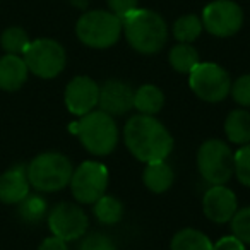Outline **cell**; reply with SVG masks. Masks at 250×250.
Listing matches in <instances>:
<instances>
[{"instance_id": "f546056e", "label": "cell", "mask_w": 250, "mask_h": 250, "mask_svg": "<svg viewBox=\"0 0 250 250\" xmlns=\"http://www.w3.org/2000/svg\"><path fill=\"white\" fill-rule=\"evenodd\" d=\"M106 4L108 11L113 12L120 19H124L125 16L139 7V0H106Z\"/></svg>"}, {"instance_id": "8fae6325", "label": "cell", "mask_w": 250, "mask_h": 250, "mask_svg": "<svg viewBox=\"0 0 250 250\" xmlns=\"http://www.w3.org/2000/svg\"><path fill=\"white\" fill-rule=\"evenodd\" d=\"M89 226L87 214L76 204L60 202L48 212V228L59 238L65 242L83 238Z\"/></svg>"}, {"instance_id": "5bb4252c", "label": "cell", "mask_w": 250, "mask_h": 250, "mask_svg": "<svg viewBox=\"0 0 250 250\" xmlns=\"http://www.w3.org/2000/svg\"><path fill=\"white\" fill-rule=\"evenodd\" d=\"M100 108L111 117L129 113L134 108V89L120 79H110L100 87Z\"/></svg>"}, {"instance_id": "cb8c5ba5", "label": "cell", "mask_w": 250, "mask_h": 250, "mask_svg": "<svg viewBox=\"0 0 250 250\" xmlns=\"http://www.w3.org/2000/svg\"><path fill=\"white\" fill-rule=\"evenodd\" d=\"M29 43H31V40H29L28 33L19 26H11L0 36L2 48L7 53H12V55H22L29 46Z\"/></svg>"}, {"instance_id": "7a4b0ae2", "label": "cell", "mask_w": 250, "mask_h": 250, "mask_svg": "<svg viewBox=\"0 0 250 250\" xmlns=\"http://www.w3.org/2000/svg\"><path fill=\"white\" fill-rule=\"evenodd\" d=\"M122 29L127 43L143 55H154L168 40V26L158 12L137 7L122 19Z\"/></svg>"}, {"instance_id": "52a82bcc", "label": "cell", "mask_w": 250, "mask_h": 250, "mask_svg": "<svg viewBox=\"0 0 250 250\" xmlns=\"http://www.w3.org/2000/svg\"><path fill=\"white\" fill-rule=\"evenodd\" d=\"M29 72L40 79H53L57 77L67 63V53L59 42L52 38H40L29 43L22 53Z\"/></svg>"}, {"instance_id": "3957f363", "label": "cell", "mask_w": 250, "mask_h": 250, "mask_svg": "<svg viewBox=\"0 0 250 250\" xmlns=\"http://www.w3.org/2000/svg\"><path fill=\"white\" fill-rule=\"evenodd\" d=\"M72 132H76V136L79 137L84 149L94 156H108L113 153L118 143L115 118L103 110L83 115L79 122L72 125Z\"/></svg>"}, {"instance_id": "d4e9b609", "label": "cell", "mask_w": 250, "mask_h": 250, "mask_svg": "<svg viewBox=\"0 0 250 250\" xmlns=\"http://www.w3.org/2000/svg\"><path fill=\"white\" fill-rule=\"evenodd\" d=\"M46 201L40 195H28L24 201L19 202V214L24 221L38 223L46 216Z\"/></svg>"}, {"instance_id": "4316f807", "label": "cell", "mask_w": 250, "mask_h": 250, "mask_svg": "<svg viewBox=\"0 0 250 250\" xmlns=\"http://www.w3.org/2000/svg\"><path fill=\"white\" fill-rule=\"evenodd\" d=\"M231 231L238 240L250 245V208H243L231 218Z\"/></svg>"}, {"instance_id": "4fadbf2b", "label": "cell", "mask_w": 250, "mask_h": 250, "mask_svg": "<svg viewBox=\"0 0 250 250\" xmlns=\"http://www.w3.org/2000/svg\"><path fill=\"white\" fill-rule=\"evenodd\" d=\"M236 208H238V202H236L235 192L226 185H212L202 199V209H204L206 218L218 225L231 221Z\"/></svg>"}, {"instance_id": "9c48e42d", "label": "cell", "mask_w": 250, "mask_h": 250, "mask_svg": "<svg viewBox=\"0 0 250 250\" xmlns=\"http://www.w3.org/2000/svg\"><path fill=\"white\" fill-rule=\"evenodd\" d=\"M70 190L81 204H94L108 187V170L100 161H84L70 177Z\"/></svg>"}, {"instance_id": "30bf717a", "label": "cell", "mask_w": 250, "mask_h": 250, "mask_svg": "<svg viewBox=\"0 0 250 250\" xmlns=\"http://www.w3.org/2000/svg\"><path fill=\"white\" fill-rule=\"evenodd\" d=\"M202 26L216 38H229L243 26V11L233 0H214L208 4L201 16Z\"/></svg>"}, {"instance_id": "44dd1931", "label": "cell", "mask_w": 250, "mask_h": 250, "mask_svg": "<svg viewBox=\"0 0 250 250\" xmlns=\"http://www.w3.org/2000/svg\"><path fill=\"white\" fill-rule=\"evenodd\" d=\"M170 250H212V243L199 229L184 228L171 238Z\"/></svg>"}, {"instance_id": "83f0119b", "label": "cell", "mask_w": 250, "mask_h": 250, "mask_svg": "<svg viewBox=\"0 0 250 250\" xmlns=\"http://www.w3.org/2000/svg\"><path fill=\"white\" fill-rule=\"evenodd\" d=\"M79 250H117V245L108 235L91 233V235L84 236V240L79 245Z\"/></svg>"}, {"instance_id": "1f68e13d", "label": "cell", "mask_w": 250, "mask_h": 250, "mask_svg": "<svg viewBox=\"0 0 250 250\" xmlns=\"http://www.w3.org/2000/svg\"><path fill=\"white\" fill-rule=\"evenodd\" d=\"M38 250H69V247H67L65 240L52 235V236H48V238H45L42 243H40Z\"/></svg>"}, {"instance_id": "484cf974", "label": "cell", "mask_w": 250, "mask_h": 250, "mask_svg": "<svg viewBox=\"0 0 250 250\" xmlns=\"http://www.w3.org/2000/svg\"><path fill=\"white\" fill-rule=\"evenodd\" d=\"M233 158H235V175L238 182L245 187H250V143L240 146Z\"/></svg>"}, {"instance_id": "9a60e30c", "label": "cell", "mask_w": 250, "mask_h": 250, "mask_svg": "<svg viewBox=\"0 0 250 250\" xmlns=\"http://www.w3.org/2000/svg\"><path fill=\"white\" fill-rule=\"evenodd\" d=\"M29 187L26 167H12L0 175V202L19 204L29 195Z\"/></svg>"}, {"instance_id": "e0dca14e", "label": "cell", "mask_w": 250, "mask_h": 250, "mask_svg": "<svg viewBox=\"0 0 250 250\" xmlns=\"http://www.w3.org/2000/svg\"><path fill=\"white\" fill-rule=\"evenodd\" d=\"M175 173L171 167L167 163V160L153 161L146 163V168L143 171V182L151 192L154 194H163L173 185Z\"/></svg>"}, {"instance_id": "277c9868", "label": "cell", "mask_w": 250, "mask_h": 250, "mask_svg": "<svg viewBox=\"0 0 250 250\" xmlns=\"http://www.w3.org/2000/svg\"><path fill=\"white\" fill-rule=\"evenodd\" d=\"M122 19L110 11H87L77 19L76 36L83 45L94 50L113 46L122 36Z\"/></svg>"}, {"instance_id": "8992f818", "label": "cell", "mask_w": 250, "mask_h": 250, "mask_svg": "<svg viewBox=\"0 0 250 250\" xmlns=\"http://www.w3.org/2000/svg\"><path fill=\"white\" fill-rule=\"evenodd\" d=\"M197 168L201 177L211 185H225L235 173V158L226 143L209 139L197 151Z\"/></svg>"}, {"instance_id": "7402d4cb", "label": "cell", "mask_w": 250, "mask_h": 250, "mask_svg": "<svg viewBox=\"0 0 250 250\" xmlns=\"http://www.w3.org/2000/svg\"><path fill=\"white\" fill-rule=\"evenodd\" d=\"M94 216L103 225H117L124 218V204L113 195H101L94 202Z\"/></svg>"}, {"instance_id": "603a6c76", "label": "cell", "mask_w": 250, "mask_h": 250, "mask_svg": "<svg viewBox=\"0 0 250 250\" xmlns=\"http://www.w3.org/2000/svg\"><path fill=\"white\" fill-rule=\"evenodd\" d=\"M202 29H204V26H202V21L199 16L185 14L173 22L171 33H173L175 40L178 43H194L201 36Z\"/></svg>"}, {"instance_id": "ac0fdd59", "label": "cell", "mask_w": 250, "mask_h": 250, "mask_svg": "<svg viewBox=\"0 0 250 250\" xmlns=\"http://www.w3.org/2000/svg\"><path fill=\"white\" fill-rule=\"evenodd\" d=\"M225 134L236 146L250 143V113L247 110H233L225 120Z\"/></svg>"}, {"instance_id": "7c38bea8", "label": "cell", "mask_w": 250, "mask_h": 250, "mask_svg": "<svg viewBox=\"0 0 250 250\" xmlns=\"http://www.w3.org/2000/svg\"><path fill=\"white\" fill-rule=\"evenodd\" d=\"M100 100V86L87 76H76L65 87L63 101L72 115L83 117L94 110Z\"/></svg>"}, {"instance_id": "f1b7e54d", "label": "cell", "mask_w": 250, "mask_h": 250, "mask_svg": "<svg viewBox=\"0 0 250 250\" xmlns=\"http://www.w3.org/2000/svg\"><path fill=\"white\" fill-rule=\"evenodd\" d=\"M231 93L233 100L242 106H250V74H243L240 76L235 83L231 84Z\"/></svg>"}, {"instance_id": "5b68a950", "label": "cell", "mask_w": 250, "mask_h": 250, "mask_svg": "<svg viewBox=\"0 0 250 250\" xmlns=\"http://www.w3.org/2000/svg\"><path fill=\"white\" fill-rule=\"evenodd\" d=\"M28 180L40 192H57L70 184L72 163L62 153H42L26 167Z\"/></svg>"}, {"instance_id": "4dcf8cb0", "label": "cell", "mask_w": 250, "mask_h": 250, "mask_svg": "<svg viewBox=\"0 0 250 250\" xmlns=\"http://www.w3.org/2000/svg\"><path fill=\"white\" fill-rule=\"evenodd\" d=\"M212 250H245V243L236 238L235 235L223 236L216 243H212Z\"/></svg>"}, {"instance_id": "ffe728a7", "label": "cell", "mask_w": 250, "mask_h": 250, "mask_svg": "<svg viewBox=\"0 0 250 250\" xmlns=\"http://www.w3.org/2000/svg\"><path fill=\"white\" fill-rule=\"evenodd\" d=\"M168 60H170V65L180 74H190V70L201 62L199 52L192 46V43H177L175 46H171Z\"/></svg>"}, {"instance_id": "2e32d148", "label": "cell", "mask_w": 250, "mask_h": 250, "mask_svg": "<svg viewBox=\"0 0 250 250\" xmlns=\"http://www.w3.org/2000/svg\"><path fill=\"white\" fill-rule=\"evenodd\" d=\"M29 69L21 55L7 53L0 59V89L2 91H19L26 84Z\"/></svg>"}, {"instance_id": "ba28073f", "label": "cell", "mask_w": 250, "mask_h": 250, "mask_svg": "<svg viewBox=\"0 0 250 250\" xmlns=\"http://www.w3.org/2000/svg\"><path fill=\"white\" fill-rule=\"evenodd\" d=\"M188 86L197 98L208 103H219L229 94L231 79L221 65L199 62L188 74Z\"/></svg>"}, {"instance_id": "6da1fadb", "label": "cell", "mask_w": 250, "mask_h": 250, "mask_svg": "<svg viewBox=\"0 0 250 250\" xmlns=\"http://www.w3.org/2000/svg\"><path fill=\"white\" fill-rule=\"evenodd\" d=\"M127 149L143 163L167 160L173 149V137L153 115H134L124 127Z\"/></svg>"}, {"instance_id": "d6986e66", "label": "cell", "mask_w": 250, "mask_h": 250, "mask_svg": "<svg viewBox=\"0 0 250 250\" xmlns=\"http://www.w3.org/2000/svg\"><path fill=\"white\" fill-rule=\"evenodd\" d=\"M165 104V94L154 84H144L134 91V108L143 115H156Z\"/></svg>"}]
</instances>
